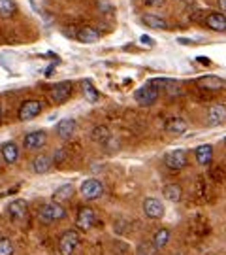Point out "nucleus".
Returning <instances> with one entry per match:
<instances>
[{"label": "nucleus", "instance_id": "1", "mask_svg": "<svg viewBox=\"0 0 226 255\" xmlns=\"http://www.w3.org/2000/svg\"><path fill=\"white\" fill-rule=\"evenodd\" d=\"M158 93H160V89H158L156 85H153L151 82H147L145 85H142V87L134 93V99H136V102H140L142 106H151V104H154L156 99H158Z\"/></svg>", "mask_w": 226, "mask_h": 255}, {"label": "nucleus", "instance_id": "2", "mask_svg": "<svg viewBox=\"0 0 226 255\" xmlns=\"http://www.w3.org/2000/svg\"><path fill=\"white\" fill-rule=\"evenodd\" d=\"M66 218V210L61 202H47L40 210V219L45 223H51V221H59V219Z\"/></svg>", "mask_w": 226, "mask_h": 255}, {"label": "nucleus", "instance_id": "3", "mask_svg": "<svg viewBox=\"0 0 226 255\" xmlns=\"http://www.w3.org/2000/svg\"><path fill=\"white\" fill-rule=\"evenodd\" d=\"M79 246V233L77 231H66L59 240V252L61 255H72Z\"/></svg>", "mask_w": 226, "mask_h": 255}, {"label": "nucleus", "instance_id": "4", "mask_svg": "<svg viewBox=\"0 0 226 255\" xmlns=\"http://www.w3.org/2000/svg\"><path fill=\"white\" fill-rule=\"evenodd\" d=\"M104 193V185L96 178H89L81 183V195L85 201H96Z\"/></svg>", "mask_w": 226, "mask_h": 255}, {"label": "nucleus", "instance_id": "5", "mask_svg": "<svg viewBox=\"0 0 226 255\" xmlns=\"http://www.w3.org/2000/svg\"><path fill=\"white\" fill-rule=\"evenodd\" d=\"M164 164L170 170H181L187 166V151L185 149H173L164 155Z\"/></svg>", "mask_w": 226, "mask_h": 255}, {"label": "nucleus", "instance_id": "6", "mask_svg": "<svg viewBox=\"0 0 226 255\" xmlns=\"http://www.w3.org/2000/svg\"><path fill=\"white\" fill-rule=\"evenodd\" d=\"M96 223H98V218H96L94 210L87 208V206H85V208H79L77 216H75V225H77V229L89 231V229H92Z\"/></svg>", "mask_w": 226, "mask_h": 255}, {"label": "nucleus", "instance_id": "7", "mask_svg": "<svg viewBox=\"0 0 226 255\" xmlns=\"http://www.w3.org/2000/svg\"><path fill=\"white\" fill-rule=\"evenodd\" d=\"M42 112V102L40 101H27L21 104L19 108V119L21 121H28V119H34Z\"/></svg>", "mask_w": 226, "mask_h": 255}, {"label": "nucleus", "instance_id": "8", "mask_svg": "<svg viewBox=\"0 0 226 255\" xmlns=\"http://www.w3.org/2000/svg\"><path fill=\"white\" fill-rule=\"evenodd\" d=\"M70 95H72V83L68 82H63V83H57L53 89H51V101L55 104H63L70 99Z\"/></svg>", "mask_w": 226, "mask_h": 255}, {"label": "nucleus", "instance_id": "9", "mask_svg": "<svg viewBox=\"0 0 226 255\" xmlns=\"http://www.w3.org/2000/svg\"><path fill=\"white\" fill-rule=\"evenodd\" d=\"M144 212L147 218L151 219H158L164 216V204L158 199H153V197H149V199H145L144 201Z\"/></svg>", "mask_w": 226, "mask_h": 255}, {"label": "nucleus", "instance_id": "10", "mask_svg": "<svg viewBox=\"0 0 226 255\" xmlns=\"http://www.w3.org/2000/svg\"><path fill=\"white\" fill-rule=\"evenodd\" d=\"M8 214L13 221H23V219H27V214H28L27 202L21 201V199L11 201L9 202V206H8Z\"/></svg>", "mask_w": 226, "mask_h": 255}, {"label": "nucleus", "instance_id": "11", "mask_svg": "<svg viewBox=\"0 0 226 255\" xmlns=\"http://www.w3.org/2000/svg\"><path fill=\"white\" fill-rule=\"evenodd\" d=\"M45 142H47V134H45L44 130H34V132H28L25 140H23V146L27 147V149H40V147L45 146Z\"/></svg>", "mask_w": 226, "mask_h": 255}, {"label": "nucleus", "instance_id": "12", "mask_svg": "<svg viewBox=\"0 0 226 255\" xmlns=\"http://www.w3.org/2000/svg\"><path fill=\"white\" fill-rule=\"evenodd\" d=\"M226 121V106L225 104H213L208 112V125L209 127H217Z\"/></svg>", "mask_w": 226, "mask_h": 255}, {"label": "nucleus", "instance_id": "13", "mask_svg": "<svg viewBox=\"0 0 226 255\" xmlns=\"http://www.w3.org/2000/svg\"><path fill=\"white\" fill-rule=\"evenodd\" d=\"M151 83H153V85H156L158 89L162 87L164 91L168 93L170 97H177V95H181V93H183V89H181L179 83L173 82V80H168V78H156V80H151Z\"/></svg>", "mask_w": 226, "mask_h": 255}, {"label": "nucleus", "instance_id": "14", "mask_svg": "<svg viewBox=\"0 0 226 255\" xmlns=\"http://www.w3.org/2000/svg\"><path fill=\"white\" fill-rule=\"evenodd\" d=\"M198 85L202 89H209V91H219V89H225L226 80H221L219 76H202L198 80Z\"/></svg>", "mask_w": 226, "mask_h": 255}, {"label": "nucleus", "instance_id": "15", "mask_svg": "<svg viewBox=\"0 0 226 255\" xmlns=\"http://www.w3.org/2000/svg\"><path fill=\"white\" fill-rule=\"evenodd\" d=\"M51 166H53V157H49V155H45V153H40L38 157H34V161H32V170L36 174L49 172Z\"/></svg>", "mask_w": 226, "mask_h": 255}, {"label": "nucleus", "instance_id": "16", "mask_svg": "<svg viewBox=\"0 0 226 255\" xmlns=\"http://www.w3.org/2000/svg\"><path fill=\"white\" fill-rule=\"evenodd\" d=\"M206 25L211 30H217V32H226V17L221 11H213L206 17Z\"/></svg>", "mask_w": 226, "mask_h": 255}, {"label": "nucleus", "instance_id": "17", "mask_svg": "<svg viewBox=\"0 0 226 255\" xmlns=\"http://www.w3.org/2000/svg\"><path fill=\"white\" fill-rule=\"evenodd\" d=\"M0 153H2V159L8 164H13L19 159V147L13 144V142H6L0 147Z\"/></svg>", "mask_w": 226, "mask_h": 255}, {"label": "nucleus", "instance_id": "18", "mask_svg": "<svg viewBox=\"0 0 226 255\" xmlns=\"http://www.w3.org/2000/svg\"><path fill=\"white\" fill-rule=\"evenodd\" d=\"M74 132H75V121L74 119H63V121H59V125H57V134H59V138L68 140V138H72Z\"/></svg>", "mask_w": 226, "mask_h": 255}, {"label": "nucleus", "instance_id": "19", "mask_svg": "<svg viewBox=\"0 0 226 255\" xmlns=\"http://www.w3.org/2000/svg\"><path fill=\"white\" fill-rule=\"evenodd\" d=\"M194 155H196V161L202 166H208L211 163V159H213V147L209 146V144H202V146L196 147Z\"/></svg>", "mask_w": 226, "mask_h": 255}, {"label": "nucleus", "instance_id": "20", "mask_svg": "<svg viewBox=\"0 0 226 255\" xmlns=\"http://www.w3.org/2000/svg\"><path fill=\"white\" fill-rule=\"evenodd\" d=\"M187 121L181 118H172L168 123H166V130L170 132V134H175V136H179L183 132H187Z\"/></svg>", "mask_w": 226, "mask_h": 255}, {"label": "nucleus", "instance_id": "21", "mask_svg": "<svg viewBox=\"0 0 226 255\" xmlns=\"http://www.w3.org/2000/svg\"><path fill=\"white\" fill-rule=\"evenodd\" d=\"M98 30H94L92 27H83L77 30V34H75V38L79 40V42H83V44H94L96 40H98Z\"/></svg>", "mask_w": 226, "mask_h": 255}, {"label": "nucleus", "instance_id": "22", "mask_svg": "<svg viewBox=\"0 0 226 255\" xmlns=\"http://www.w3.org/2000/svg\"><path fill=\"white\" fill-rule=\"evenodd\" d=\"M142 21H144L149 28H168L166 19L160 17V15H156V13H144V15H142Z\"/></svg>", "mask_w": 226, "mask_h": 255}, {"label": "nucleus", "instance_id": "23", "mask_svg": "<svg viewBox=\"0 0 226 255\" xmlns=\"http://www.w3.org/2000/svg\"><path fill=\"white\" fill-rule=\"evenodd\" d=\"M164 199L170 202H179L181 197H183V191H181V187L177 183H168V185H164Z\"/></svg>", "mask_w": 226, "mask_h": 255}, {"label": "nucleus", "instance_id": "24", "mask_svg": "<svg viewBox=\"0 0 226 255\" xmlns=\"http://www.w3.org/2000/svg\"><path fill=\"white\" fill-rule=\"evenodd\" d=\"M72 195H74L72 183H64V185H61L59 189H55V193H53V201H55V202L68 201V199H72Z\"/></svg>", "mask_w": 226, "mask_h": 255}, {"label": "nucleus", "instance_id": "25", "mask_svg": "<svg viewBox=\"0 0 226 255\" xmlns=\"http://www.w3.org/2000/svg\"><path fill=\"white\" fill-rule=\"evenodd\" d=\"M168 240H170V231L168 229H160V231H156L153 237V246L156 250H162L166 244H168Z\"/></svg>", "mask_w": 226, "mask_h": 255}, {"label": "nucleus", "instance_id": "26", "mask_svg": "<svg viewBox=\"0 0 226 255\" xmlns=\"http://www.w3.org/2000/svg\"><path fill=\"white\" fill-rule=\"evenodd\" d=\"M83 95H85V99H87L89 102H96L98 101V97H100L98 91L94 89V85H92L89 80H85V82H83Z\"/></svg>", "mask_w": 226, "mask_h": 255}, {"label": "nucleus", "instance_id": "27", "mask_svg": "<svg viewBox=\"0 0 226 255\" xmlns=\"http://www.w3.org/2000/svg\"><path fill=\"white\" fill-rule=\"evenodd\" d=\"M111 134H109V130L106 127H94L92 128V140L94 142H100V144H106Z\"/></svg>", "mask_w": 226, "mask_h": 255}, {"label": "nucleus", "instance_id": "28", "mask_svg": "<svg viewBox=\"0 0 226 255\" xmlns=\"http://www.w3.org/2000/svg\"><path fill=\"white\" fill-rule=\"evenodd\" d=\"M15 11V2L13 0H0V15L2 17H9Z\"/></svg>", "mask_w": 226, "mask_h": 255}, {"label": "nucleus", "instance_id": "29", "mask_svg": "<svg viewBox=\"0 0 226 255\" xmlns=\"http://www.w3.org/2000/svg\"><path fill=\"white\" fill-rule=\"evenodd\" d=\"M0 255H13V244L9 238H0Z\"/></svg>", "mask_w": 226, "mask_h": 255}, {"label": "nucleus", "instance_id": "30", "mask_svg": "<svg viewBox=\"0 0 226 255\" xmlns=\"http://www.w3.org/2000/svg\"><path fill=\"white\" fill-rule=\"evenodd\" d=\"M156 248L153 246V242L151 244H140L138 246V255H156Z\"/></svg>", "mask_w": 226, "mask_h": 255}, {"label": "nucleus", "instance_id": "31", "mask_svg": "<svg viewBox=\"0 0 226 255\" xmlns=\"http://www.w3.org/2000/svg\"><path fill=\"white\" fill-rule=\"evenodd\" d=\"M64 157H66V153H64L63 149H59V151H57V153H55L53 161H55V163H61V161H63Z\"/></svg>", "mask_w": 226, "mask_h": 255}, {"label": "nucleus", "instance_id": "32", "mask_svg": "<svg viewBox=\"0 0 226 255\" xmlns=\"http://www.w3.org/2000/svg\"><path fill=\"white\" fill-rule=\"evenodd\" d=\"M145 6H160V4H164V0H144Z\"/></svg>", "mask_w": 226, "mask_h": 255}, {"label": "nucleus", "instance_id": "33", "mask_svg": "<svg viewBox=\"0 0 226 255\" xmlns=\"http://www.w3.org/2000/svg\"><path fill=\"white\" fill-rule=\"evenodd\" d=\"M140 42H142V44H147V46H154V40L149 36H142L140 38Z\"/></svg>", "mask_w": 226, "mask_h": 255}, {"label": "nucleus", "instance_id": "34", "mask_svg": "<svg viewBox=\"0 0 226 255\" xmlns=\"http://www.w3.org/2000/svg\"><path fill=\"white\" fill-rule=\"evenodd\" d=\"M98 8L102 9V11H113V8L109 6L108 2H100V4H98Z\"/></svg>", "mask_w": 226, "mask_h": 255}, {"label": "nucleus", "instance_id": "35", "mask_svg": "<svg viewBox=\"0 0 226 255\" xmlns=\"http://www.w3.org/2000/svg\"><path fill=\"white\" fill-rule=\"evenodd\" d=\"M219 8L223 9V11H226V0H219Z\"/></svg>", "mask_w": 226, "mask_h": 255}, {"label": "nucleus", "instance_id": "36", "mask_svg": "<svg viewBox=\"0 0 226 255\" xmlns=\"http://www.w3.org/2000/svg\"><path fill=\"white\" fill-rule=\"evenodd\" d=\"M198 61H200V63H204V64H209V59H204V57H200Z\"/></svg>", "mask_w": 226, "mask_h": 255}, {"label": "nucleus", "instance_id": "37", "mask_svg": "<svg viewBox=\"0 0 226 255\" xmlns=\"http://www.w3.org/2000/svg\"><path fill=\"white\" fill-rule=\"evenodd\" d=\"M0 119H2V106H0Z\"/></svg>", "mask_w": 226, "mask_h": 255}, {"label": "nucleus", "instance_id": "38", "mask_svg": "<svg viewBox=\"0 0 226 255\" xmlns=\"http://www.w3.org/2000/svg\"><path fill=\"white\" fill-rule=\"evenodd\" d=\"M225 144H226V138H225Z\"/></svg>", "mask_w": 226, "mask_h": 255}, {"label": "nucleus", "instance_id": "39", "mask_svg": "<svg viewBox=\"0 0 226 255\" xmlns=\"http://www.w3.org/2000/svg\"><path fill=\"white\" fill-rule=\"evenodd\" d=\"M175 255H179V254H175Z\"/></svg>", "mask_w": 226, "mask_h": 255}]
</instances>
